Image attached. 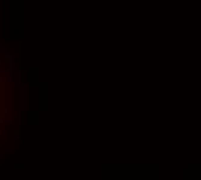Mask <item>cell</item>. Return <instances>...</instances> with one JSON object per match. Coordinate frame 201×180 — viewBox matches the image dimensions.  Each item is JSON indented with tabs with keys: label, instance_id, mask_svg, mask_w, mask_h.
Instances as JSON below:
<instances>
[{
	"label": "cell",
	"instance_id": "6da1fadb",
	"mask_svg": "<svg viewBox=\"0 0 201 180\" xmlns=\"http://www.w3.org/2000/svg\"><path fill=\"white\" fill-rule=\"evenodd\" d=\"M2 52H4V50H2V48H0V54H2Z\"/></svg>",
	"mask_w": 201,
	"mask_h": 180
}]
</instances>
